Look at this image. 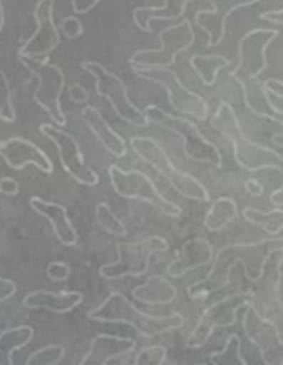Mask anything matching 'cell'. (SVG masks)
<instances>
[{
  "label": "cell",
  "mask_w": 283,
  "mask_h": 365,
  "mask_svg": "<svg viewBox=\"0 0 283 365\" xmlns=\"http://www.w3.org/2000/svg\"><path fill=\"white\" fill-rule=\"evenodd\" d=\"M86 317L90 321L97 322H113V324H129L133 329L142 336L162 335L169 329L180 328L181 317L180 315H170V317H156V315L142 312L128 301V297L120 292H111L103 303L92 312H88Z\"/></svg>",
  "instance_id": "obj_1"
},
{
  "label": "cell",
  "mask_w": 283,
  "mask_h": 365,
  "mask_svg": "<svg viewBox=\"0 0 283 365\" xmlns=\"http://www.w3.org/2000/svg\"><path fill=\"white\" fill-rule=\"evenodd\" d=\"M24 68L31 73L29 81H36L34 90V103L52 118L58 128L66 125L65 111L61 106L63 91L66 90L65 72L59 65H54L48 59H31L19 58Z\"/></svg>",
  "instance_id": "obj_2"
},
{
  "label": "cell",
  "mask_w": 283,
  "mask_h": 365,
  "mask_svg": "<svg viewBox=\"0 0 283 365\" xmlns=\"http://www.w3.org/2000/svg\"><path fill=\"white\" fill-rule=\"evenodd\" d=\"M81 68L96 79L97 96L104 97V99L110 103L115 115H117L120 120L133 125V128H148V115H145L144 110H140V108L129 99L128 86H125V83L117 76V73L111 72V70L106 68L104 65H101L99 61H85L81 65Z\"/></svg>",
  "instance_id": "obj_3"
},
{
  "label": "cell",
  "mask_w": 283,
  "mask_h": 365,
  "mask_svg": "<svg viewBox=\"0 0 283 365\" xmlns=\"http://www.w3.org/2000/svg\"><path fill=\"white\" fill-rule=\"evenodd\" d=\"M108 175H110L113 192L117 195H120L122 199H140V201H145L149 205L156 206L163 213L180 215V208L174 206L173 202L167 201L160 194L156 185L151 181V178L148 174H144L142 170H136V168L125 170V168L118 167V165H110Z\"/></svg>",
  "instance_id": "obj_4"
},
{
  "label": "cell",
  "mask_w": 283,
  "mask_h": 365,
  "mask_svg": "<svg viewBox=\"0 0 283 365\" xmlns=\"http://www.w3.org/2000/svg\"><path fill=\"white\" fill-rule=\"evenodd\" d=\"M115 249L118 258L113 263L101 267V278L120 279L128 276H142L148 272L153 252L165 251L167 244L163 238H148L144 242H118Z\"/></svg>",
  "instance_id": "obj_5"
},
{
  "label": "cell",
  "mask_w": 283,
  "mask_h": 365,
  "mask_svg": "<svg viewBox=\"0 0 283 365\" xmlns=\"http://www.w3.org/2000/svg\"><path fill=\"white\" fill-rule=\"evenodd\" d=\"M40 133L54 143L63 170L70 178L79 185H85V187H96L101 179L99 174L90 165H86L85 154H83L74 135H70L56 124H41Z\"/></svg>",
  "instance_id": "obj_6"
},
{
  "label": "cell",
  "mask_w": 283,
  "mask_h": 365,
  "mask_svg": "<svg viewBox=\"0 0 283 365\" xmlns=\"http://www.w3.org/2000/svg\"><path fill=\"white\" fill-rule=\"evenodd\" d=\"M58 0H38L34 6V22L36 29L19 48V58L48 59L51 52L61 41V31L56 26L54 6Z\"/></svg>",
  "instance_id": "obj_7"
},
{
  "label": "cell",
  "mask_w": 283,
  "mask_h": 365,
  "mask_svg": "<svg viewBox=\"0 0 283 365\" xmlns=\"http://www.w3.org/2000/svg\"><path fill=\"white\" fill-rule=\"evenodd\" d=\"M129 147L135 150V154L140 160L145 161L148 165H151L162 178H165L177 192H181V194L188 195V197L192 199H202V201H205L202 195H199L197 192L192 190V187L202 188L201 185H197V182L192 178H188L187 174H181L180 170H176L174 165L169 161V158H167V154L163 153L162 147H160L155 140L140 138V136H136V138H133L131 142H129Z\"/></svg>",
  "instance_id": "obj_8"
},
{
  "label": "cell",
  "mask_w": 283,
  "mask_h": 365,
  "mask_svg": "<svg viewBox=\"0 0 283 365\" xmlns=\"http://www.w3.org/2000/svg\"><path fill=\"white\" fill-rule=\"evenodd\" d=\"M0 158H4L6 163L13 170L19 172L29 167V165H34L43 174H52V170H54L47 153L40 149L36 143L31 142V140L20 138V136H13V138L0 142Z\"/></svg>",
  "instance_id": "obj_9"
},
{
  "label": "cell",
  "mask_w": 283,
  "mask_h": 365,
  "mask_svg": "<svg viewBox=\"0 0 283 365\" xmlns=\"http://www.w3.org/2000/svg\"><path fill=\"white\" fill-rule=\"evenodd\" d=\"M29 205L38 215L45 217V219L51 222L52 231H54L59 244L66 245V247H72V245L78 244L79 233L78 230H76L74 224H72V220H70L68 212H66L65 206L59 205V202L45 201V199L38 197V195L31 197Z\"/></svg>",
  "instance_id": "obj_10"
},
{
  "label": "cell",
  "mask_w": 283,
  "mask_h": 365,
  "mask_svg": "<svg viewBox=\"0 0 283 365\" xmlns=\"http://www.w3.org/2000/svg\"><path fill=\"white\" fill-rule=\"evenodd\" d=\"M136 342L128 336L97 335L90 342L88 351L79 365H108L115 358H122L135 351Z\"/></svg>",
  "instance_id": "obj_11"
},
{
  "label": "cell",
  "mask_w": 283,
  "mask_h": 365,
  "mask_svg": "<svg viewBox=\"0 0 283 365\" xmlns=\"http://www.w3.org/2000/svg\"><path fill=\"white\" fill-rule=\"evenodd\" d=\"M83 294L78 290L70 292H51V290H33L22 301V307L29 310H48L52 314H68L83 303Z\"/></svg>",
  "instance_id": "obj_12"
},
{
  "label": "cell",
  "mask_w": 283,
  "mask_h": 365,
  "mask_svg": "<svg viewBox=\"0 0 283 365\" xmlns=\"http://www.w3.org/2000/svg\"><path fill=\"white\" fill-rule=\"evenodd\" d=\"M81 117L85 120V124L88 125L90 131H92V135L99 140V143L108 153L117 158H124L128 154V143H125V140L108 124V120L103 117V113L97 108L85 106L81 111Z\"/></svg>",
  "instance_id": "obj_13"
},
{
  "label": "cell",
  "mask_w": 283,
  "mask_h": 365,
  "mask_svg": "<svg viewBox=\"0 0 283 365\" xmlns=\"http://www.w3.org/2000/svg\"><path fill=\"white\" fill-rule=\"evenodd\" d=\"M34 336V329L31 326H15V328H8L4 331H0V364L4 365H15L13 361V353L20 351L31 344Z\"/></svg>",
  "instance_id": "obj_14"
},
{
  "label": "cell",
  "mask_w": 283,
  "mask_h": 365,
  "mask_svg": "<svg viewBox=\"0 0 283 365\" xmlns=\"http://www.w3.org/2000/svg\"><path fill=\"white\" fill-rule=\"evenodd\" d=\"M96 217L99 226L104 231L111 233L113 237H128V227L124 226L120 219L111 212V206L108 202H99L96 206Z\"/></svg>",
  "instance_id": "obj_15"
},
{
  "label": "cell",
  "mask_w": 283,
  "mask_h": 365,
  "mask_svg": "<svg viewBox=\"0 0 283 365\" xmlns=\"http://www.w3.org/2000/svg\"><path fill=\"white\" fill-rule=\"evenodd\" d=\"M0 120L6 122V124H13L16 120L13 88L4 70H0Z\"/></svg>",
  "instance_id": "obj_16"
},
{
  "label": "cell",
  "mask_w": 283,
  "mask_h": 365,
  "mask_svg": "<svg viewBox=\"0 0 283 365\" xmlns=\"http://www.w3.org/2000/svg\"><path fill=\"white\" fill-rule=\"evenodd\" d=\"M63 358H65V347L59 344H48L29 354L24 365H58Z\"/></svg>",
  "instance_id": "obj_17"
},
{
  "label": "cell",
  "mask_w": 283,
  "mask_h": 365,
  "mask_svg": "<svg viewBox=\"0 0 283 365\" xmlns=\"http://www.w3.org/2000/svg\"><path fill=\"white\" fill-rule=\"evenodd\" d=\"M133 296H135L138 301H142V303H148V304H165L174 299V296L162 294L160 290H156V276L149 278L144 285L136 287V289L133 290Z\"/></svg>",
  "instance_id": "obj_18"
},
{
  "label": "cell",
  "mask_w": 283,
  "mask_h": 365,
  "mask_svg": "<svg viewBox=\"0 0 283 365\" xmlns=\"http://www.w3.org/2000/svg\"><path fill=\"white\" fill-rule=\"evenodd\" d=\"M167 358V349L162 346L144 347L136 353L133 365H163Z\"/></svg>",
  "instance_id": "obj_19"
},
{
  "label": "cell",
  "mask_w": 283,
  "mask_h": 365,
  "mask_svg": "<svg viewBox=\"0 0 283 365\" xmlns=\"http://www.w3.org/2000/svg\"><path fill=\"white\" fill-rule=\"evenodd\" d=\"M59 31L65 34L68 40H78V38L83 36L85 33V26H83L81 20L78 16H65L59 24Z\"/></svg>",
  "instance_id": "obj_20"
},
{
  "label": "cell",
  "mask_w": 283,
  "mask_h": 365,
  "mask_svg": "<svg viewBox=\"0 0 283 365\" xmlns=\"http://www.w3.org/2000/svg\"><path fill=\"white\" fill-rule=\"evenodd\" d=\"M70 274H72V269H70L68 263L65 262H52L51 265L47 267V276L51 282L56 283H63L70 278Z\"/></svg>",
  "instance_id": "obj_21"
},
{
  "label": "cell",
  "mask_w": 283,
  "mask_h": 365,
  "mask_svg": "<svg viewBox=\"0 0 283 365\" xmlns=\"http://www.w3.org/2000/svg\"><path fill=\"white\" fill-rule=\"evenodd\" d=\"M20 192V185L16 179L13 178H2L0 179V194L6 197H15Z\"/></svg>",
  "instance_id": "obj_22"
},
{
  "label": "cell",
  "mask_w": 283,
  "mask_h": 365,
  "mask_svg": "<svg viewBox=\"0 0 283 365\" xmlns=\"http://www.w3.org/2000/svg\"><path fill=\"white\" fill-rule=\"evenodd\" d=\"M101 0H70V6H72V11L76 15H86V13L92 11Z\"/></svg>",
  "instance_id": "obj_23"
},
{
  "label": "cell",
  "mask_w": 283,
  "mask_h": 365,
  "mask_svg": "<svg viewBox=\"0 0 283 365\" xmlns=\"http://www.w3.org/2000/svg\"><path fill=\"white\" fill-rule=\"evenodd\" d=\"M16 294V285L11 282V279H6L0 276V303L11 299Z\"/></svg>",
  "instance_id": "obj_24"
},
{
  "label": "cell",
  "mask_w": 283,
  "mask_h": 365,
  "mask_svg": "<svg viewBox=\"0 0 283 365\" xmlns=\"http://www.w3.org/2000/svg\"><path fill=\"white\" fill-rule=\"evenodd\" d=\"M66 91H68L70 99L74 103H86L88 101V91L83 84H72L70 88H66Z\"/></svg>",
  "instance_id": "obj_25"
},
{
  "label": "cell",
  "mask_w": 283,
  "mask_h": 365,
  "mask_svg": "<svg viewBox=\"0 0 283 365\" xmlns=\"http://www.w3.org/2000/svg\"><path fill=\"white\" fill-rule=\"evenodd\" d=\"M4 24H6V13H4V6H2V0H0V33L4 29Z\"/></svg>",
  "instance_id": "obj_26"
},
{
  "label": "cell",
  "mask_w": 283,
  "mask_h": 365,
  "mask_svg": "<svg viewBox=\"0 0 283 365\" xmlns=\"http://www.w3.org/2000/svg\"><path fill=\"white\" fill-rule=\"evenodd\" d=\"M201 365H205V364H201Z\"/></svg>",
  "instance_id": "obj_27"
}]
</instances>
